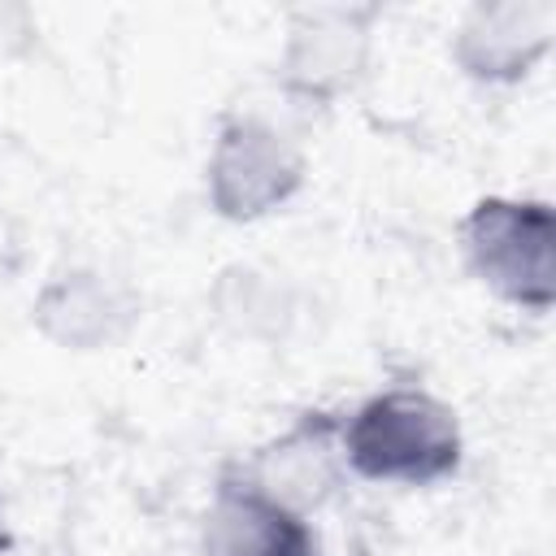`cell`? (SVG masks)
Here are the masks:
<instances>
[{
	"label": "cell",
	"mask_w": 556,
	"mask_h": 556,
	"mask_svg": "<svg viewBox=\"0 0 556 556\" xmlns=\"http://www.w3.org/2000/svg\"><path fill=\"white\" fill-rule=\"evenodd\" d=\"M308 178L300 143L261 113H226L204 156V200L213 217L252 226L282 213Z\"/></svg>",
	"instance_id": "cell-3"
},
{
	"label": "cell",
	"mask_w": 556,
	"mask_h": 556,
	"mask_svg": "<svg viewBox=\"0 0 556 556\" xmlns=\"http://www.w3.org/2000/svg\"><path fill=\"white\" fill-rule=\"evenodd\" d=\"M460 256L500 304L547 317L556 308V208L543 195H482L460 217Z\"/></svg>",
	"instance_id": "cell-2"
},
{
	"label": "cell",
	"mask_w": 556,
	"mask_h": 556,
	"mask_svg": "<svg viewBox=\"0 0 556 556\" xmlns=\"http://www.w3.org/2000/svg\"><path fill=\"white\" fill-rule=\"evenodd\" d=\"M556 48L552 0H478L460 13L447 39L452 65L478 87L526 83Z\"/></svg>",
	"instance_id": "cell-5"
},
{
	"label": "cell",
	"mask_w": 556,
	"mask_h": 556,
	"mask_svg": "<svg viewBox=\"0 0 556 556\" xmlns=\"http://www.w3.org/2000/svg\"><path fill=\"white\" fill-rule=\"evenodd\" d=\"M334 434H339V417L308 413L274 447H265L252 465H239V469L256 478L265 491H274L278 500H287L291 508L313 517V508L330 495L334 473L343 469Z\"/></svg>",
	"instance_id": "cell-8"
},
{
	"label": "cell",
	"mask_w": 556,
	"mask_h": 556,
	"mask_svg": "<svg viewBox=\"0 0 556 556\" xmlns=\"http://www.w3.org/2000/svg\"><path fill=\"white\" fill-rule=\"evenodd\" d=\"M378 4H304L287 17L278 43V87L308 104L334 109L348 100L378 52Z\"/></svg>",
	"instance_id": "cell-4"
},
{
	"label": "cell",
	"mask_w": 556,
	"mask_h": 556,
	"mask_svg": "<svg viewBox=\"0 0 556 556\" xmlns=\"http://www.w3.org/2000/svg\"><path fill=\"white\" fill-rule=\"evenodd\" d=\"M30 321L65 352H109L135 330L139 295L100 265H65L35 291Z\"/></svg>",
	"instance_id": "cell-7"
},
{
	"label": "cell",
	"mask_w": 556,
	"mask_h": 556,
	"mask_svg": "<svg viewBox=\"0 0 556 556\" xmlns=\"http://www.w3.org/2000/svg\"><path fill=\"white\" fill-rule=\"evenodd\" d=\"M13 547V534H9V521H4V508H0V556H9Z\"/></svg>",
	"instance_id": "cell-9"
},
{
	"label": "cell",
	"mask_w": 556,
	"mask_h": 556,
	"mask_svg": "<svg viewBox=\"0 0 556 556\" xmlns=\"http://www.w3.org/2000/svg\"><path fill=\"white\" fill-rule=\"evenodd\" d=\"M339 460L374 486H439L465 460V430L447 400L426 387H382L339 417Z\"/></svg>",
	"instance_id": "cell-1"
},
{
	"label": "cell",
	"mask_w": 556,
	"mask_h": 556,
	"mask_svg": "<svg viewBox=\"0 0 556 556\" xmlns=\"http://www.w3.org/2000/svg\"><path fill=\"white\" fill-rule=\"evenodd\" d=\"M200 556H326L313 517L265 491L239 465L226 469L200 513Z\"/></svg>",
	"instance_id": "cell-6"
}]
</instances>
